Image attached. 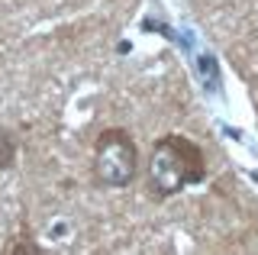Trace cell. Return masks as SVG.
<instances>
[{
    "instance_id": "obj_4",
    "label": "cell",
    "mask_w": 258,
    "mask_h": 255,
    "mask_svg": "<svg viewBox=\"0 0 258 255\" xmlns=\"http://www.w3.org/2000/svg\"><path fill=\"white\" fill-rule=\"evenodd\" d=\"M4 255H45V252H42V245L32 242L29 233H23V236H13V242L4 245Z\"/></svg>"
},
{
    "instance_id": "obj_3",
    "label": "cell",
    "mask_w": 258,
    "mask_h": 255,
    "mask_svg": "<svg viewBox=\"0 0 258 255\" xmlns=\"http://www.w3.org/2000/svg\"><path fill=\"white\" fill-rule=\"evenodd\" d=\"M16 155H20V139L10 126L0 123V171H10L16 165Z\"/></svg>"
},
{
    "instance_id": "obj_2",
    "label": "cell",
    "mask_w": 258,
    "mask_h": 255,
    "mask_svg": "<svg viewBox=\"0 0 258 255\" xmlns=\"http://www.w3.org/2000/svg\"><path fill=\"white\" fill-rule=\"evenodd\" d=\"M142 171L139 146L123 126H107L94 139V155H91V181L100 190H123L136 184Z\"/></svg>"
},
{
    "instance_id": "obj_1",
    "label": "cell",
    "mask_w": 258,
    "mask_h": 255,
    "mask_svg": "<svg viewBox=\"0 0 258 255\" xmlns=\"http://www.w3.org/2000/svg\"><path fill=\"white\" fill-rule=\"evenodd\" d=\"M207 181V152L184 133H165L152 142L145 162V187L152 201L177 197L184 187Z\"/></svg>"
}]
</instances>
